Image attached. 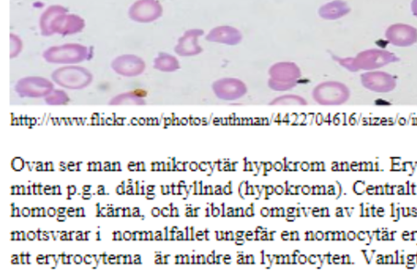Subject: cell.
<instances>
[{"mask_svg": "<svg viewBox=\"0 0 417 280\" xmlns=\"http://www.w3.org/2000/svg\"><path fill=\"white\" fill-rule=\"evenodd\" d=\"M65 219H66V217L64 216V214H58L57 220H59V221H63V220H65Z\"/></svg>", "mask_w": 417, "mask_h": 280, "instance_id": "60d3db41", "label": "cell"}, {"mask_svg": "<svg viewBox=\"0 0 417 280\" xmlns=\"http://www.w3.org/2000/svg\"><path fill=\"white\" fill-rule=\"evenodd\" d=\"M11 166H12V168H13L14 170H16V171L22 170L24 167L23 159H22V158H20V157H15V158L12 160Z\"/></svg>", "mask_w": 417, "mask_h": 280, "instance_id": "9a60e30c", "label": "cell"}, {"mask_svg": "<svg viewBox=\"0 0 417 280\" xmlns=\"http://www.w3.org/2000/svg\"><path fill=\"white\" fill-rule=\"evenodd\" d=\"M125 182H123L121 186H118L116 188V192L118 194L122 195L126 193V189H125Z\"/></svg>", "mask_w": 417, "mask_h": 280, "instance_id": "2e32d148", "label": "cell"}, {"mask_svg": "<svg viewBox=\"0 0 417 280\" xmlns=\"http://www.w3.org/2000/svg\"><path fill=\"white\" fill-rule=\"evenodd\" d=\"M139 209H138V208H134V209L132 210V216H134V217H137V216H139Z\"/></svg>", "mask_w": 417, "mask_h": 280, "instance_id": "8d00e7d4", "label": "cell"}, {"mask_svg": "<svg viewBox=\"0 0 417 280\" xmlns=\"http://www.w3.org/2000/svg\"><path fill=\"white\" fill-rule=\"evenodd\" d=\"M67 168L69 169V170H75V169H77V167H76V164L74 163H72V162H70L68 163V166H67Z\"/></svg>", "mask_w": 417, "mask_h": 280, "instance_id": "ab89813d", "label": "cell"}, {"mask_svg": "<svg viewBox=\"0 0 417 280\" xmlns=\"http://www.w3.org/2000/svg\"><path fill=\"white\" fill-rule=\"evenodd\" d=\"M10 58L14 59L21 55L23 49V42L20 36L15 33H10Z\"/></svg>", "mask_w": 417, "mask_h": 280, "instance_id": "5bb4252c", "label": "cell"}, {"mask_svg": "<svg viewBox=\"0 0 417 280\" xmlns=\"http://www.w3.org/2000/svg\"><path fill=\"white\" fill-rule=\"evenodd\" d=\"M154 190V186H149V187H147V191L148 192H152Z\"/></svg>", "mask_w": 417, "mask_h": 280, "instance_id": "6125c7cd", "label": "cell"}, {"mask_svg": "<svg viewBox=\"0 0 417 280\" xmlns=\"http://www.w3.org/2000/svg\"><path fill=\"white\" fill-rule=\"evenodd\" d=\"M104 169H105V170H110V169H112V167H110V163H108V162H107V163H105Z\"/></svg>", "mask_w": 417, "mask_h": 280, "instance_id": "f907efd6", "label": "cell"}, {"mask_svg": "<svg viewBox=\"0 0 417 280\" xmlns=\"http://www.w3.org/2000/svg\"><path fill=\"white\" fill-rule=\"evenodd\" d=\"M52 79L63 88L83 89L90 85L93 75L85 67L73 64L55 69L52 74Z\"/></svg>", "mask_w": 417, "mask_h": 280, "instance_id": "7a4b0ae2", "label": "cell"}, {"mask_svg": "<svg viewBox=\"0 0 417 280\" xmlns=\"http://www.w3.org/2000/svg\"><path fill=\"white\" fill-rule=\"evenodd\" d=\"M39 208H33L32 210H31V215L32 216H39Z\"/></svg>", "mask_w": 417, "mask_h": 280, "instance_id": "f546056e", "label": "cell"}, {"mask_svg": "<svg viewBox=\"0 0 417 280\" xmlns=\"http://www.w3.org/2000/svg\"><path fill=\"white\" fill-rule=\"evenodd\" d=\"M54 84L42 77H27L20 79L15 86L17 93L21 98H43L54 90Z\"/></svg>", "mask_w": 417, "mask_h": 280, "instance_id": "3957f363", "label": "cell"}, {"mask_svg": "<svg viewBox=\"0 0 417 280\" xmlns=\"http://www.w3.org/2000/svg\"><path fill=\"white\" fill-rule=\"evenodd\" d=\"M90 197H91V194L89 192H84V195H83L84 200H89Z\"/></svg>", "mask_w": 417, "mask_h": 280, "instance_id": "f6af8a7d", "label": "cell"}, {"mask_svg": "<svg viewBox=\"0 0 417 280\" xmlns=\"http://www.w3.org/2000/svg\"><path fill=\"white\" fill-rule=\"evenodd\" d=\"M61 165H62L63 166V163H61ZM65 168H66L65 166H64V168H63V167H61V170H65Z\"/></svg>", "mask_w": 417, "mask_h": 280, "instance_id": "03108f58", "label": "cell"}, {"mask_svg": "<svg viewBox=\"0 0 417 280\" xmlns=\"http://www.w3.org/2000/svg\"><path fill=\"white\" fill-rule=\"evenodd\" d=\"M159 213H160V210H159V209H157V208H154V209L152 210V214H153V216H158V215H159Z\"/></svg>", "mask_w": 417, "mask_h": 280, "instance_id": "f35d334b", "label": "cell"}, {"mask_svg": "<svg viewBox=\"0 0 417 280\" xmlns=\"http://www.w3.org/2000/svg\"><path fill=\"white\" fill-rule=\"evenodd\" d=\"M18 259H19V257H17V256H14V257H12V263H13V264H16V263H19Z\"/></svg>", "mask_w": 417, "mask_h": 280, "instance_id": "6f0895ef", "label": "cell"}, {"mask_svg": "<svg viewBox=\"0 0 417 280\" xmlns=\"http://www.w3.org/2000/svg\"><path fill=\"white\" fill-rule=\"evenodd\" d=\"M43 193H45V194H53L52 187L46 186V187H44V189H43Z\"/></svg>", "mask_w": 417, "mask_h": 280, "instance_id": "f1b7e54d", "label": "cell"}, {"mask_svg": "<svg viewBox=\"0 0 417 280\" xmlns=\"http://www.w3.org/2000/svg\"><path fill=\"white\" fill-rule=\"evenodd\" d=\"M42 168H43V166H42V163H38V166L36 167V169H37L38 171H41V170H42Z\"/></svg>", "mask_w": 417, "mask_h": 280, "instance_id": "680465c9", "label": "cell"}, {"mask_svg": "<svg viewBox=\"0 0 417 280\" xmlns=\"http://www.w3.org/2000/svg\"><path fill=\"white\" fill-rule=\"evenodd\" d=\"M74 261L76 264H80L82 262V257L81 256H76L74 257Z\"/></svg>", "mask_w": 417, "mask_h": 280, "instance_id": "d590c367", "label": "cell"}, {"mask_svg": "<svg viewBox=\"0 0 417 280\" xmlns=\"http://www.w3.org/2000/svg\"><path fill=\"white\" fill-rule=\"evenodd\" d=\"M112 170H117V171L121 170V165H120L119 162H116V163L112 164Z\"/></svg>", "mask_w": 417, "mask_h": 280, "instance_id": "4dcf8cb0", "label": "cell"}, {"mask_svg": "<svg viewBox=\"0 0 417 280\" xmlns=\"http://www.w3.org/2000/svg\"><path fill=\"white\" fill-rule=\"evenodd\" d=\"M124 216H132V214L131 213V210H130V208H126V209H124Z\"/></svg>", "mask_w": 417, "mask_h": 280, "instance_id": "e575fe53", "label": "cell"}, {"mask_svg": "<svg viewBox=\"0 0 417 280\" xmlns=\"http://www.w3.org/2000/svg\"><path fill=\"white\" fill-rule=\"evenodd\" d=\"M140 194H146V192H145V187H141V189H140Z\"/></svg>", "mask_w": 417, "mask_h": 280, "instance_id": "be15d7a7", "label": "cell"}, {"mask_svg": "<svg viewBox=\"0 0 417 280\" xmlns=\"http://www.w3.org/2000/svg\"><path fill=\"white\" fill-rule=\"evenodd\" d=\"M21 215L25 216V217L31 215V210H29L28 208H23L21 210Z\"/></svg>", "mask_w": 417, "mask_h": 280, "instance_id": "ffe728a7", "label": "cell"}, {"mask_svg": "<svg viewBox=\"0 0 417 280\" xmlns=\"http://www.w3.org/2000/svg\"><path fill=\"white\" fill-rule=\"evenodd\" d=\"M25 239H26V236H25L24 232L19 233V240H25Z\"/></svg>", "mask_w": 417, "mask_h": 280, "instance_id": "ee69618b", "label": "cell"}, {"mask_svg": "<svg viewBox=\"0 0 417 280\" xmlns=\"http://www.w3.org/2000/svg\"><path fill=\"white\" fill-rule=\"evenodd\" d=\"M114 240H123L124 239V235H122V233L121 232H115L114 234Z\"/></svg>", "mask_w": 417, "mask_h": 280, "instance_id": "d6986e66", "label": "cell"}, {"mask_svg": "<svg viewBox=\"0 0 417 280\" xmlns=\"http://www.w3.org/2000/svg\"><path fill=\"white\" fill-rule=\"evenodd\" d=\"M138 234H139L138 232H134V233L132 234V235H131V239H132V240H135V239H136V235Z\"/></svg>", "mask_w": 417, "mask_h": 280, "instance_id": "91938a15", "label": "cell"}, {"mask_svg": "<svg viewBox=\"0 0 417 280\" xmlns=\"http://www.w3.org/2000/svg\"><path fill=\"white\" fill-rule=\"evenodd\" d=\"M20 187L19 186H15V187H11V190H12V194H20Z\"/></svg>", "mask_w": 417, "mask_h": 280, "instance_id": "836d02e7", "label": "cell"}, {"mask_svg": "<svg viewBox=\"0 0 417 280\" xmlns=\"http://www.w3.org/2000/svg\"><path fill=\"white\" fill-rule=\"evenodd\" d=\"M162 7L157 0H136L128 9V16L137 23H150L162 15Z\"/></svg>", "mask_w": 417, "mask_h": 280, "instance_id": "277c9868", "label": "cell"}, {"mask_svg": "<svg viewBox=\"0 0 417 280\" xmlns=\"http://www.w3.org/2000/svg\"><path fill=\"white\" fill-rule=\"evenodd\" d=\"M107 257H107V256H106V254H104V255H103V259H104V261H103V262H104V264H107V261H106V259H107Z\"/></svg>", "mask_w": 417, "mask_h": 280, "instance_id": "e7e4bbea", "label": "cell"}, {"mask_svg": "<svg viewBox=\"0 0 417 280\" xmlns=\"http://www.w3.org/2000/svg\"><path fill=\"white\" fill-rule=\"evenodd\" d=\"M131 232H125L124 234V238L125 240H130L131 239Z\"/></svg>", "mask_w": 417, "mask_h": 280, "instance_id": "1f68e13d", "label": "cell"}, {"mask_svg": "<svg viewBox=\"0 0 417 280\" xmlns=\"http://www.w3.org/2000/svg\"><path fill=\"white\" fill-rule=\"evenodd\" d=\"M128 168H129V170H137L136 163L131 162V163H129V165H128Z\"/></svg>", "mask_w": 417, "mask_h": 280, "instance_id": "d6a6232c", "label": "cell"}, {"mask_svg": "<svg viewBox=\"0 0 417 280\" xmlns=\"http://www.w3.org/2000/svg\"><path fill=\"white\" fill-rule=\"evenodd\" d=\"M91 260H92V257H90V256H85V264H90V263H91Z\"/></svg>", "mask_w": 417, "mask_h": 280, "instance_id": "b9f144b4", "label": "cell"}, {"mask_svg": "<svg viewBox=\"0 0 417 280\" xmlns=\"http://www.w3.org/2000/svg\"><path fill=\"white\" fill-rule=\"evenodd\" d=\"M85 21L83 18L77 14H68V12L57 16L51 26L52 35L58 34L62 36L77 34L85 29Z\"/></svg>", "mask_w": 417, "mask_h": 280, "instance_id": "8992f818", "label": "cell"}, {"mask_svg": "<svg viewBox=\"0 0 417 280\" xmlns=\"http://www.w3.org/2000/svg\"><path fill=\"white\" fill-rule=\"evenodd\" d=\"M106 123H107V124H113V123H114V121H112V119H111V118H108V119L106 120Z\"/></svg>", "mask_w": 417, "mask_h": 280, "instance_id": "11a10c76", "label": "cell"}, {"mask_svg": "<svg viewBox=\"0 0 417 280\" xmlns=\"http://www.w3.org/2000/svg\"><path fill=\"white\" fill-rule=\"evenodd\" d=\"M199 31H188L185 36L180 40L176 51L181 55H195L199 52V47L196 44V38L199 36Z\"/></svg>", "mask_w": 417, "mask_h": 280, "instance_id": "8fae6325", "label": "cell"}, {"mask_svg": "<svg viewBox=\"0 0 417 280\" xmlns=\"http://www.w3.org/2000/svg\"><path fill=\"white\" fill-rule=\"evenodd\" d=\"M134 191H135V190L133 189V187H132V186H131V184H128V186H127V188H126V193L129 195L133 194V193H135Z\"/></svg>", "mask_w": 417, "mask_h": 280, "instance_id": "44dd1931", "label": "cell"}, {"mask_svg": "<svg viewBox=\"0 0 417 280\" xmlns=\"http://www.w3.org/2000/svg\"><path fill=\"white\" fill-rule=\"evenodd\" d=\"M67 190H68V200H70L71 195L75 194L76 191H77V189H76L75 186H69V187H67Z\"/></svg>", "mask_w": 417, "mask_h": 280, "instance_id": "e0dca14e", "label": "cell"}, {"mask_svg": "<svg viewBox=\"0 0 417 280\" xmlns=\"http://www.w3.org/2000/svg\"><path fill=\"white\" fill-rule=\"evenodd\" d=\"M66 213L68 214V216L70 217H74V216H76V210L73 208H69L68 210H66Z\"/></svg>", "mask_w": 417, "mask_h": 280, "instance_id": "603a6c76", "label": "cell"}, {"mask_svg": "<svg viewBox=\"0 0 417 280\" xmlns=\"http://www.w3.org/2000/svg\"><path fill=\"white\" fill-rule=\"evenodd\" d=\"M136 166H137V170H146V166H145L144 162L136 163Z\"/></svg>", "mask_w": 417, "mask_h": 280, "instance_id": "83f0119b", "label": "cell"}, {"mask_svg": "<svg viewBox=\"0 0 417 280\" xmlns=\"http://www.w3.org/2000/svg\"><path fill=\"white\" fill-rule=\"evenodd\" d=\"M90 188H91L90 186H84V187H83V190H84V192H89Z\"/></svg>", "mask_w": 417, "mask_h": 280, "instance_id": "9f6ffc18", "label": "cell"}, {"mask_svg": "<svg viewBox=\"0 0 417 280\" xmlns=\"http://www.w3.org/2000/svg\"><path fill=\"white\" fill-rule=\"evenodd\" d=\"M154 67L157 70L163 72H172L178 68V62L176 58L171 55L160 53L155 57L154 61Z\"/></svg>", "mask_w": 417, "mask_h": 280, "instance_id": "7c38bea8", "label": "cell"}, {"mask_svg": "<svg viewBox=\"0 0 417 280\" xmlns=\"http://www.w3.org/2000/svg\"><path fill=\"white\" fill-rule=\"evenodd\" d=\"M138 122H139L140 124H145L146 123V119H139Z\"/></svg>", "mask_w": 417, "mask_h": 280, "instance_id": "94428289", "label": "cell"}, {"mask_svg": "<svg viewBox=\"0 0 417 280\" xmlns=\"http://www.w3.org/2000/svg\"><path fill=\"white\" fill-rule=\"evenodd\" d=\"M110 66L117 75L126 78L138 77L146 69L145 60L135 55H119L112 60Z\"/></svg>", "mask_w": 417, "mask_h": 280, "instance_id": "5b68a950", "label": "cell"}, {"mask_svg": "<svg viewBox=\"0 0 417 280\" xmlns=\"http://www.w3.org/2000/svg\"><path fill=\"white\" fill-rule=\"evenodd\" d=\"M65 12H68V9L61 5H52L48 7L40 17L39 26L41 34L44 37L53 36L51 32L52 23L54 22L57 16Z\"/></svg>", "mask_w": 417, "mask_h": 280, "instance_id": "9c48e42d", "label": "cell"}, {"mask_svg": "<svg viewBox=\"0 0 417 280\" xmlns=\"http://www.w3.org/2000/svg\"><path fill=\"white\" fill-rule=\"evenodd\" d=\"M98 194H105V192H104V187H99V190H98Z\"/></svg>", "mask_w": 417, "mask_h": 280, "instance_id": "816d5d0a", "label": "cell"}, {"mask_svg": "<svg viewBox=\"0 0 417 280\" xmlns=\"http://www.w3.org/2000/svg\"><path fill=\"white\" fill-rule=\"evenodd\" d=\"M76 216H85L84 213V209L83 208H78L76 210Z\"/></svg>", "mask_w": 417, "mask_h": 280, "instance_id": "7402d4cb", "label": "cell"}, {"mask_svg": "<svg viewBox=\"0 0 417 280\" xmlns=\"http://www.w3.org/2000/svg\"><path fill=\"white\" fill-rule=\"evenodd\" d=\"M46 257H42V256H39V257H37V261H38V263L40 264H42L43 262H44V259H45Z\"/></svg>", "mask_w": 417, "mask_h": 280, "instance_id": "7bdbcfd3", "label": "cell"}, {"mask_svg": "<svg viewBox=\"0 0 417 280\" xmlns=\"http://www.w3.org/2000/svg\"><path fill=\"white\" fill-rule=\"evenodd\" d=\"M69 98L63 90H53L45 97V102L49 105H63L67 104Z\"/></svg>", "mask_w": 417, "mask_h": 280, "instance_id": "4fadbf2b", "label": "cell"}, {"mask_svg": "<svg viewBox=\"0 0 417 280\" xmlns=\"http://www.w3.org/2000/svg\"><path fill=\"white\" fill-rule=\"evenodd\" d=\"M47 213H48V215H49V216L54 217V215L56 214V210H55L54 208H49V209H48V211H47Z\"/></svg>", "mask_w": 417, "mask_h": 280, "instance_id": "484cf974", "label": "cell"}, {"mask_svg": "<svg viewBox=\"0 0 417 280\" xmlns=\"http://www.w3.org/2000/svg\"><path fill=\"white\" fill-rule=\"evenodd\" d=\"M42 57L50 63L73 65L90 60L93 49L80 43H65L49 47L43 52Z\"/></svg>", "mask_w": 417, "mask_h": 280, "instance_id": "6da1fadb", "label": "cell"}, {"mask_svg": "<svg viewBox=\"0 0 417 280\" xmlns=\"http://www.w3.org/2000/svg\"><path fill=\"white\" fill-rule=\"evenodd\" d=\"M66 211V210L64 209V208H59L58 210H57V212H58V214H63L64 212Z\"/></svg>", "mask_w": 417, "mask_h": 280, "instance_id": "f5cc1de1", "label": "cell"}, {"mask_svg": "<svg viewBox=\"0 0 417 280\" xmlns=\"http://www.w3.org/2000/svg\"><path fill=\"white\" fill-rule=\"evenodd\" d=\"M21 213L19 208H12V216H21Z\"/></svg>", "mask_w": 417, "mask_h": 280, "instance_id": "cb8c5ba5", "label": "cell"}, {"mask_svg": "<svg viewBox=\"0 0 417 280\" xmlns=\"http://www.w3.org/2000/svg\"><path fill=\"white\" fill-rule=\"evenodd\" d=\"M27 237H28V239H30V240H33V239H35V238L37 237V234H36V233H34V232H29L28 234H27Z\"/></svg>", "mask_w": 417, "mask_h": 280, "instance_id": "d4e9b609", "label": "cell"}, {"mask_svg": "<svg viewBox=\"0 0 417 280\" xmlns=\"http://www.w3.org/2000/svg\"><path fill=\"white\" fill-rule=\"evenodd\" d=\"M364 78L365 86H369L370 89L372 90L387 92L394 89L395 86L394 79L386 73H370L367 77L365 76Z\"/></svg>", "mask_w": 417, "mask_h": 280, "instance_id": "ba28073f", "label": "cell"}, {"mask_svg": "<svg viewBox=\"0 0 417 280\" xmlns=\"http://www.w3.org/2000/svg\"><path fill=\"white\" fill-rule=\"evenodd\" d=\"M44 169H46V170H54L53 163H51V162H50V163H49V162H48V163H45V168H44Z\"/></svg>", "mask_w": 417, "mask_h": 280, "instance_id": "74e56055", "label": "cell"}, {"mask_svg": "<svg viewBox=\"0 0 417 280\" xmlns=\"http://www.w3.org/2000/svg\"><path fill=\"white\" fill-rule=\"evenodd\" d=\"M53 189V194H61V190L59 186H54L52 187Z\"/></svg>", "mask_w": 417, "mask_h": 280, "instance_id": "4316f807", "label": "cell"}, {"mask_svg": "<svg viewBox=\"0 0 417 280\" xmlns=\"http://www.w3.org/2000/svg\"><path fill=\"white\" fill-rule=\"evenodd\" d=\"M412 10L413 13L417 17V0H414V2L412 3Z\"/></svg>", "mask_w": 417, "mask_h": 280, "instance_id": "ac0fdd59", "label": "cell"}, {"mask_svg": "<svg viewBox=\"0 0 417 280\" xmlns=\"http://www.w3.org/2000/svg\"><path fill=\"white\" fill-rule=\"evenodd\" d=\"M146 197L148 200H154V198H155V195L152 194L151 192H148V193H147Z\"/></svg>", "mask_w": 417, "mask_h": 280, "instance_id": "681fc988", "label": "cell"}, {"mask_svg": "<svg viewBox=\"0 0 417 280\" xmlns=\"http://www.w3.org/2000/svg\"><path fill=\"white\" fill-rule=\"evenodd\" d=\"M134 259H135V260L133 261V263H135V264H137V263H141V260H140L141 258H140V256H135V257H134Z\"/></svg>", "mask_w": 417, "mask_h": 280, "instance_id": "db71d44e", "label": "cell"}, {"mask_svg": "<svg viewBox=\"0 0 417 280\" xmlns=\"http://www.w3.org/2000/svg\"><path fill=\"white\" fill-rule=\"evenodd\" d=\"M27 193V191L25 190V187L24 186H21V187H20V194H26Z\"/></svg>", "mask_w": 417, "mask_h": 280, "instance_id": "c3c4849f", "label": "cell"}, {"mask_svg": "<svg viewBox=\"0 0 417 280\" xmlns=\"http://www.w3.org/2000/svg\"><path fill=\"white\" fill-rule=\"evenodd\" d=\"M146 93L143 90H134L120 94L110 100V105H145Z\"/></svg>", "mask_w": 417, "mask_h": 280, "instance_id": "30bf717a", "label": "cell"}, {"mask_svg": "<svg viewBox=\"0 0 417 280\" xmlns=\"http://www.w3.org/2000/svg\"><path fill=\"white\" fill-rule=\"evenodd\" d=\"M386 37L394 45L409 46L417 41V31L411 26L397 24L387 30Z\"/></svg>", "mask_w": 417, "mask_h": 280, "instance_id": "52a82bcc", "label": "cell"}, {"mask_svg": "<svg viewBox=\"0 0 417 280\" xmlns=\"http://www.w3.org/2000/svg\"><path fill=\"white\" fill-rule=\"evenodd\" d=\"M88 166H89V170H96V163H89Z\"/></svg>", "mask_w": 417, "mask_h": 280, "instance_id": "bcb514c9", "label": "cell"}, {"mask_svg": "<svg viewBox=\"0 0 417 280\" xmlns=\"http://www.w3.org/2000/svg\"><path fill=\"white\" fill-rule=\"evenodd\" d=\"M39 216H42V217L45 216V210H44V208L40 209Z\"/></svg>", "mask_w": 417, "mask_h": 280, "instance_id": "7dc6e473", "label": "cell"}]
</instances>
